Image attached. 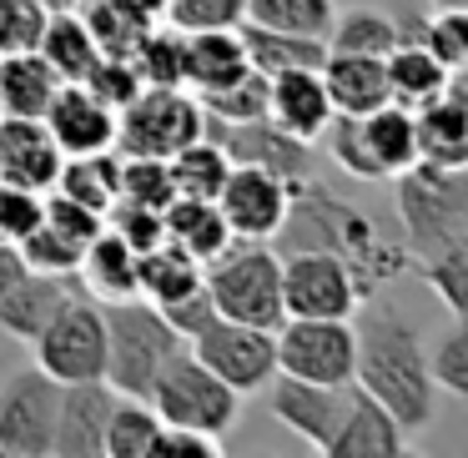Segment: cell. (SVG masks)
I'll return each mask as SVG.
<instances>
[{
    "mask_svg": "<svg viewBox=\"0 0 468 458\" xmlns=\"http://www.w3.org/2000/svg\"><path fill=\"white\" fill-rule=\"evenodd\" d=\"M106 317V388L126 398H146L152 393V378L162 373V363L186 343L182 333H172L162 313H156L146 297H116L101 303Z\"/></svg>",
    "mask_w": 468,
    "mask_h": 458,
    "instance_id": "277c9868",
    "label": "cell"
},
{
    "mask_svg": "<svg viewBox=\"0 0 468 458\" xmlns=\"http://www.w3.org/2000/svg\"><path fill=\"white\" fill-rule=\"evenodd\" d=\"M383 71H388V96H393L398 106H423V101H433L438 91L448 86V66L438 61L428 46H418V41H398L393 51L383 56Z\"/></svg>",
    "mask_w": 468,
    "mask_h": 458,
    "instance_id": "f1b7e54d",
    "label": "cell"
},
{
    "mask_svg": "<svg viewBox=\"0 0 468 458\" xmlns=\"http://www.w3.org/2000/svg\"><path fill=\"white\" fill-rule=\"evenodd\" d=\"M247 71V46L237 26H217V31H186V51H182V86L192 96L217 91L232 76Z\"/></svg>",
    "mask_w": 468,
    "mask_h": 458,
    "instance_id": "603a6c76",
    "label": "cell"
},
{
    "mask_svg": "<svg viewBox=\"0 0 468 458\" xmlns=\"http://www.w3.org/2000/svg\"><path fill=\"white\" fill-rule=\"evenodd\" d=\"M367 313L357 317V357H353V383L363 388L373 403H383L388 413L398 418L403 433H418V428L433 423L438 408V388L428 378V353L418 327L408 323L403 307L393 303H363Z\"/></svg>",
    "mask_w": 468,
    "mask_h": 458,
    "instance_id": "7a4b0ae2",
    "label": "cell"
},
{
    "mask_svg": "<svg viewBox=\"0 0 468 458\" xmlns=\"http://www.w3.org/2000/svg\"><path fill=\"white\" fill-rule=\"evenodd\" d=\"M46 5L41 0H0V56L11 51H36L46 31Z\"/></svg>",
    "mask_w": 468,
    "mask_h": 458,
    "instance_id": "bcb514c9",
    "label": "cell"
},
{
    "mask_svg": "<svg viewBox=\"0 0 468 458\" xmlns=\"http://www.w3.org/2000/svg\"><path fill=\"white\" fill-rule=\"evenodd\" d=\"M46 222H51L61 237H71V242L81 247V252H86V242H91V237L106 227V222H101V212H91V207L71 202V197L56 192V186L46 192Z\"/></svg>",
    "mask_w": 468,
    "mask_h": 458,
    "instance_id": "816d5d0a",
    "label": "cell"
},
{
    "mask_svg": "<svg viewBox=\"0 0 468 458\" xmlns=\"http://www.w3.org/2000/svg\"><path fill=\"white\" fill-rule=\"evenodd\" d=\"M76 11H81V21H86V31H91V41L101 56H132L136 46H142V36L156 26L142 5H132V0H86Z\"/></svg>",
    "mask_w": 468,
    "mask_h": 458,
    "instance_id": "e575fe53",
    "label": "cell"
},
{
    "mask_svg": "<svg viewBox=\"0 0 468 458\" xmlns=\"http://www.w3.org/2000/svg\"><path fill=\"white\" fill-rule=\"evenodd\" d=\"M122 197L162 212V207L176 197L172 166H166L162 156H122Z\"/></svg>",
    "mask_w": 468,
    "mask_h": 458,
    "instance_id": "ee69618b",
    "label": "cell"
},
{
    "mask_svg": "<svg viewBox=\"0 0 468 458\" xmlns=\"http://www.w3.org/2000/svg\"><path fill=\"white\" fill-rule=\"evenodd\" d=\"M327 86V101H333V116H367L378 106H388V71L383 56H337L327 51V61L317 66Z\"/></svg>",
    "mask_w": 468,
    "mask_h": 458,
    "instance_id": "44dd1931",
    "label": "cell"
},
{
    "mask_svg": "<svg viewBox=\"0 0 468 458\" xmlns=\"http://www.w3.org/2000/svg\"><path fill=\"white\" fill-rule=\"evenodd\" d=\"M292 186L297 182L267 172V166H237L232 162V172H227L222 192H217L212 202H217V212H222V222L232 237L272 242L282 217H287V207H292Z\"/></svg>",
    "mask_w": 468,
    "mask_h": 458,
    "instance_id": "7c38bea8",
    "label": "cell"
},
{
    "mask_svg": "<svg viewBox=\"0 0 468 458\" xmlns=\"http://www.w3.org/2000/svg\"><path fill=\"white\" fill-rule=\"evenodd\" d=\"M333 0H242V21L267 26V31H292V36H327L333 26Z\"/></svg>",
    "mask_w": 468,
    "mask_h": 458,
    "instance_id": "74e56055",
    "label": "cell"
},
{
    "mask_svg": "<svg viewBox=\"0 0 468 458\" xmlns=\"http://www.w3.org/2000/svg\"><path fill=\"white\" fill-rule=\"evenodd\" d=\"M428 5H433V11H443V5H468V0H428Z\"/></svg>",
    "mask_w": 468,
    "mask_h": 458,
    "instance_id": "680465c9",
    "label": "cell"
},
{
    "mask_svg": "<svg viewBox=\"0 0 468 458\" xmlns=\"http://www.w3.org/2000/svg\"><path fill=\"white\" fill-rule=\"evenodd\" d=\"M428 353V378H433L438 393H453V398H468V327L463 317L448 323V333L438 337Z\"/></svg>",
    "mask_w": 468,
    "mask_h": 458,
    "instance_id": "7bdbcfd3",
    "label": "cell"
},
{
    "mask_svg": "<svg viewBox=\"0 0 468 458\" xmlns=\"http://www.w3.org/2000/svg\"><path fill=\"white\" fill-rule=\"evenodd\" d=\"M262 393H267V403H272L277 423H282L287 433H297L303 443H313L317 453H327L337 428H343V418H347V408H353L357 388L353 383H303V378L277 373Z\"/></svg>",
    "mask_w": 468,
    "mask_h": 458,
    "instance_id": "4fadbf2b",
    "label": "cell"
},
{
    "mask_svg": "<svg viewBox=\"0 0 468 458\" xmlns=\"http://www.w3.org/2000/svg\"><path fill=\"white\" fill-rule=\"evenodd\" d=\"M156 313L172 323V333H182L186 343H192V337L217 317V307H212V293H207V282H197L192 293H182V297H172V303H162Z\"/></svg>",
    "mask_w": 468,
    "mask_h": 458,
    "instance_id": "db71d44e",
    "label": "cell"
},
{
    "mask_svg": "<svg viewBox=\"0 0 468 458\" xmlns=\"http://www.w3.org/2000/svg\"><path fill=\"white\" fill-rule=\"evenodd\" d=\"M146 403L156 408L162 423H186V428H202V433H217V438H222L227 428L237 423V413H242V393L227 388L186 343L176 347L162 363V373L152 378Z\"/></svg>",
    "mask_w": 468,
    "mask_h": 458,
    "instance_id": "8992f818",
    "label": "cell"
},
{
    "mask_svg": "<svg viewBox=\"0 0 468 458\" xmlns=\"http://www.w3.org/2000/svg\"><path fill=\"white\" fill-rule=\"evenodd\" d=\"M166 26L176 31H217V26H242V0H166Z\"/></svg>",
    "mask_w": 468,
    "mask_h": 458,
    "instance_id": "c3c4849f",
    "label": "cell"
},
{
    "mask_svg": "<svg viewBox=\"0 0 468 458\" xmlns=\"http://www.w3.org/2000/svg\"><path fill=\"white\" fill-rule=\"evenodd\" d=\"M282 257V317H353L357 287L333 252H277Z\"/></svg>",
    "mask_w": 468,
    "mask_h": 458,
    "instance_id": "5bb4252c",
    "label": "cell"
},
{
    "mask_svg": "<svg viewBox=\"0 0 468 458\" xmlns=\"http://www.w3.org/2000/svg\"><path fill=\"white\" fill-rule=\"evenodd\" d=\"M197 282H202V262L192 252H182L176 242H156L146 252H136V297H146L152 307L192 293Z\"/></svg>",
    "mask_w": 468,
    "mask_h": 458,
    "instance_id": "4dcf8cb0",
    "label": "cell"
},
{
    "mask_svg": "<svg viewBox=\"0 0 468 458\" xmlns=\"http://www.w3.org/2000/svg\"><path fill=\"white\" fill-rule=\"evenodd\" d=\"M61 383L41 363H21L0 378V458H51Z\"/></svg>",
    "mask_w": 468,
    "mask_h": 458,
    "instance_id": "9c48e42d",
    "label": "cell"
},
{
    "mask_svg": "<svg viewBox=\"0 0 468 458\" xmlns=\"http://www.w3.org/2000/svg\"><path fill=\"white\" fill-rule=\"evenodd\" d=\"M357 388V383H353ZM408 448V433L398 428V418L388 413L383 403H373V398L357 388L353 393V408H347L343 428H337L333 448H327L323 458H398Z\"/></svg>",
    "mask_w": 468,
    "mask_h": 458,
    "instance_id": "7402d4cb",
    "label": "cell"
},
{
    "mask_svg": "<svg viewBox=\"0 0 468 458\" xmlns=\"http://www.w3.org/2000/svg\"><path fill=\"white\" fill-rule=\"evenodd\" d=\"M132 5H142L152 21H162V16H166V0H132Z\"/></svg>",
    "mask_w": 468,
    "mask_h": 458,
    "instance_id": "9f6ffc18",
    "label": "cell"
},
{
    "mask_svg": "<svg viewBox=\"0 0 468 458\" xmlns=\"http://www.w3.org/2000/svg\"><path fill=\"white\" fill-rule=\"evenodd\" d=\"M46 11H76V0H41Z\"/></svg>",
    "mask_w": 468,
    "mask_h": 458,
    "instance_id": "6f0895ef",
    "label": "cell"
},
{
    "mask_svg": "<svg viewBox=\"0 0 468 458\" xmlns=\"http://www.w3.org/2000/svg\"><path fill=\"white\" fill-rule=\"evenodd\" d=\"M162 227H166V242L192 252L197 262H212V257L232 242L217 202H207V197H172V202L162 207Z\"/></svg>",
    "mask_w": 468,
    "mask_h": 458,
    "instance_id": "4316f807",
    "label": "cell"
},
{
    "mask_svg": "<svg viewBox=\"0 0 468 458\" xmlns=\"http://www.w3.org/2000/svg\"><path fill=\"white\" fill-rule=\"evenodd\" d=\"M21 257H26V267L31 272H56V277H71L76 272V262H81V247L71 242V237H61L51 222L41 217V227H31V232L21 237Z\"/></svg>",
    "mask_w": 468,
    "mask_h": 458,
    "instance_id": "f6af8a7d",
    "label": "cell"
},
{
    "mask_svg": "<svg viewBox=\"0 0 468 458\" xmlns=\"http://www.w3.org/2000/svg\"><path fill=\"white\" fill-rule=\"evenodd\" d=\"M36 51H41V61L51 66L61 81H86L91 66L101 61L81 11H51L46 16V31H41V46H36Z\"/></svg>",
    "mask_w": 468,
    "mask_h": 458,
    "instance_id": "f546056e",
    "label": "cell"
},
{
    "mask_svg": "<svg viewBox=\"0 0 468 458\" xmlns=\"http://www.w3.org/2000/svg\"><path fill=\"white\" fill-rule=\"evenodd\" d=\"M36 363L56 378V383H91L106 373V317L96 297H76L46 323L36 337Z\"/></svg>",
    "mask_w": 468,
    "mask_h": 458,
    "instance_id": "30bf717a",
    "label": "cell"
},
{
    "mask_svg": "<svg viewBox=\"0 0 468 458\" xmlns=\"http://www.w3.org/2000/svg\"><path fill=\"white\" fill-rule=\"evenodd\" d=\"M217 453H222L217 433H202V428H186V423H162L146 458H217Z\"/></svg>",
    "mask_w": 468,
    "mask_h": 458,
    "instance_id": "f5cc1de1",
    "label": "cell"
},
{
    "mask_svg": "<svg viewBox=\"0 0 468 458\" xmlns=\"http://www.w3.org/2000/svg\"><path fill=\"white\" fill-rule=\"evenodd\" d=\"M56 192H66L71 202L101 212V222H106V207L122 197V156H112V152L66 156V162H61V176H56Z\"/></svg>",
    "mask_w": 468,
    "mask_h": 458,
    "instance_id": "d6a6232c",
    "label": "cell"
},
{
    "mask_svg": "<svg viewBox=\"0 0 468 458\" xmlns=\"http://www.w3.org/2000/svg\"><path fill=\"white\" fill-rule=\"evenodd\" d=\"M202 136V106L186 86H142L116 112V146L122 156H172Z\"/></svg>",
    "mask_w": 468,
    "mask_h": 458,
    "instance_id": "52a82bcc",
    "label": "cell"
},
{
    "mask_svg": "<svg viewBox=\"0 0 468 458\" xmlns=\"http://www.w3.org/2000/svg\"><path fill=\"white\" fill-rule=\"evenodd\" d=\"M106 227H112V232L122 237L126 247H136V252L166 242L162 212H156V207H142V202H126V197H116V202L106 207Z\"/></svg>",
    "mask_w": 468,
    "mask_h": 458,
    "instance_id": "7dc6e473",
    "label": "cell"
},
{
    "mask_svg": "<svg viewBox=\"0 0 468 458\" xmlns=\"http://www.w3.org/2000/svg\"><path fill=\"white\" fill-rule=\"evenodd\" d=\"M202 136H212L227 152V162L237 166H267V172L287 176V182L313 176V146L287 136L267 116H257V122H212V116H202Z\"/></svg>",
    "mask_w": 468,
    "mask_h": 458,
    "instance_id": "9a60e30c",
    "label": "cell"
},
{
    "mask_svg": "<svg viewBox=\"0 0 468 458\" xmlns=\"http://www.w3.org/2000/svg\"><path fill=\"white\" fill-rule=\"evenodd\" d=\"M202 282L212 293L217 317L277 327L282 323V257L272 242L232 237L212 262H202Z\"/></svg>",
    "mask_w": 468,
    "mask_h": 458,
    "instance_id": "5b68a950",
    "label": "cell"
},
{
    "mask_svg": "<svg viewBox=\"0 0 468 458\" xmlns=\"http://www.w3.org/2000/svg\"><path fill=\"white\" fill-rule=\"evenodd\" d=\"M51 126L56 146L66 156H86V152H112L116 146V112L81 81H61L41 116Z\"/></svg>",
    "mask_w": 468,
    "mask_h": 458,
    "instance_id": "e0dca14e",
    "label": "cell"
},
{
    "mask_svg": "<svg viewBox=\"0 0 468 458\" xmlns=\"http://www.w3.org/2000/svg\"><path fill=\"white\" fill-rule=\"evenodd\" d=\"M323 41L337 56H388L398 46V16L378 11V5H347V11H333Z\"/></svg>",
    "mask_w": 468,
    "mask_h": 458,
    "instance_id": "1f68e13d",
    "label": "cell"
},
{
    "mask_svg": "<svg viewBox=\"0 0 468 458\" xmlns=\"http://www.w3.org/2000/svg\"><path fill=\"white\" fill-rule=\"evenodd\" d=\"M398 182V227H403L408 262L448 242H468V172L463 166L413 162Z\"/></svg>",
    "mask_w": 468,
    "mask_h": 458,
    "instance_id": "3957f363",
    "label": "cell"
},
{
    "mask_svg": "<svg viewBox=\"0 0 468 458\" xmlns=\"http://www.w3.org/2000/svg\"><path fill=\"white\" fill-rule=\"evenodd\" d=\"M76 272H81L86 293H91L96 303L136 297V247H126L122 237L112 232V227H101V232L86 242V252H81V262H76Z\"/></svg>",
    "mask_w": 468,
    "mask_h": 458,
    "instance_id": "d4e9b609",
    "label": "cell"
},
{
    "mask_svg": "<svg viewBox=\"0 0 468 458\" xmlns=\"http://www.w3.org/2000/svg\"><path fill=\"white\" fill-rule=\"evenodd\" d=\"M166 166H172L176 197H207V202H212V197L222 192L227 172H232L227 152L212 142V136H197V142H186L182 152L166 156Z\"/></svg>",
    "mask_w": 468,
    "mask_h": 458,
    "instance_id": "8d00e7d4",
    "label": "cell"
},
{
    "mask_svg": "<svg viewBox=\"0 0 468 458\" xmlns=\"http://www.w3.org/2000/svg\"><path fill=\"white\" fill-rule=\"evenodd\" d=\"M197 106H202V116H212V122H257V116H267V76L247 66V71L232 76L227 86L202 91Z\"/></svg>",
    "mask_w": 468,
    "mask_h": 458,
    "instance_id": "ab89813d",
    "label": "cell"
},
{
    "mask_svg": "<svg viewBox=\"0 0 468 458\" xmlns=\"http://www.w3.org/2000/svg\"><path fill=\"white\" fill-rule=\"evenodd\" d=\"M61 76L41 61V51L0 56V116H46Z\"/></svg>",
    "mask_w": 468,
    "mask_h": 458,
    "instance_id": "83f0119b",
    "label": "cell"
},
{
    "mask_svg": "<svg viewBox=\"0 0 468 458\" xmlns=\"http://www.w3.org/2000/svg\"><path fill=\"white\" fill-rule=\"evenodd\" d=\"M81 86H91L96 96H101L112 112H122L126 101H132L136 91H142V76H136L132 56H101V61L91 66V76H86Z\"/></svg>",
    "mask_w": 468,
    "mask_h": 458,
    "instance_id": "681fc988",
    "label": "cell"
},
{
    "mask_svg": "<svg viewBox=\"0 0 468 458\" xmlns=\"http://www.w3.org/2000/svg\"><path fill=\"white\" fill-rule=\"evenodd\" d=\"M267 122L282 126L287 136L313 146L323 126L333 122V101L317 71H277L267 76Z\"/></svg>",
    "mask_w": 468,
    "mask_h": 458,
    "instance_id": "ffe728a7",
    "label": "cell"
},
{
    "mask_svg": "<svg viewBox=\"0 0 468 458\" xmlns=\"http://www.w3.org/2000/svg\"><path fill=\"white\" fill-rule=\"evenodd\" d=\"M418 132V162L433 166H468V101H463V71L448 76V86L433 101L413 106Z\"/></svg>",
    "mask_w": 468,
    "mask_h": 458,
    "instance_id": "d6986e66",
    "label": "cell"
},
{
    "mask_svg": "<svg viewBox=\"0 0 468 458\" xmlns=\"http://www.w3.org/2000/svg\"><path fill=\"white\" fill-rule=\"evenodd\" d=\"M46 217V192H26V186H5L0 182V237L21 242L31 227H41Z\"/></svg>",
    "mask_w": 468,
    "mask_h": 458,
    "instance_id": "f907efd6",
    "label": "cell"
},
{
    "mask_svg": "<svg viewBox=\"0 0 468 458\" xmlns=\"http://www.w3.org/2000/svg\"><path fill=\"white\" fill-rule=\"evenodd\" d=\"M323 142H327V156H333L337 172H347L353 182H383L373 152H367L363 116H333V122L323 126Z\"/></svg>",
    "mask_w": 468,
    "mask_h": 458,
    "instance_id": "b9f144b4",
    "label": "cell"
},
{
    "mask_svg": "<svg viewBox=\"0 0 468 458\" xmlns=\"http://www.w3.org/2000/svg\"><path fill=\"white\" fill-rule=\"evenodd\" d=\"M247 46V66L262 76L277 71H317L327 61V41L323 36H292V31H267V26H237Z\"/></svg>",
    "mask_w": 468,
    "mask_h": 458,
    "instance_id": "484cf974",
    "label": "cell"
},
{
    "mask_svg": "<svg viewBox=\"0 0 468 458\" xmlns=\"http://www.w3.org/2000/svg\"><path fill=\"white\" fill-rule=\"evenodd\" d=\"M272 247L277 252H333L347 267V277H353L357 303L383 297L408 272V247L393 242L363 207L333 197L313 176L292 186V207H287Z\"/></svg>",
    "mask_w": 468,
    "mask_h": 458,
    "instance_id": "6da1fadb",
    "label": "cell"
},
{
    "mask_svg": "<svg viewBox=\"0 0 468 458\" xmlns=\"http://www.w3.org/2000/svg\"><path fill=\"white\" fill-rule=\"evenodd\" d=\"M408 267H418V277L438 293L448 317H468V242H448L428 257H413Z\"/></svg>",
    "mask_w": 468,
    "mask_h": 458,
    "instance_id": "f35d334b",
    "label": "cell"
},
{
    "mask_svg": "<svg viewBox=\"0 0 468 458\" xmlns=\"http://www.w3.org/2000/svg\"><path fill=\"white\" fill-rule=\"evenodd\" d=\"M186 347H192V353L202 357L227 388H237L242 398L262 393V388L277 378V337H272V327L212 317V323H207Z\"/></svg>",
    "mask_w": 468,
    "mask_h": 458,
    "instance_id": "8fae6325",
    "label": "cell"
},
{
    "mask_svg": "<svg viewBox=\"0 0 468 458\" xmlns=\"http://www.w3.org/2000/svg\"><path fill=\"white\" fill-rule=\"evenodd\" d=\"M182 51H186V31L152 26L142 36V46L132 51V66L142 76V86H182Z\"/></svg>",
    "mask_w": 468,
    "mask_h": 458,
    "instance_id": "60d3db41",
    "label": "cell"
},
{
    "mask_svg": "<svg viewBox=\"0 0 468 458\" xmlns=\"http://www.w3.org/2000/svg\"><path fill=\"white\" fill-rule=\"evenodd\" d=\"M66 303H71L66 277H56V272H26L11 293L0 297V333L16 337V343H36V337L46 333V323H51Z\"/></svg>",
    "mask_w": 468,
    "mask_h": 458,
    "instance_id": "cb8c5ba5",
    "label": "cell"
},
{
    "mask_svg": "<svg viewBox=\"0 0 468 458\" xmlns=\"http://www.w3.org/2000/svg\"><path fill=\"white\" fill-rule=\"evenodd\" d=\"M76 5H86V0H76Z\"/></svg>",
    "mask_w": 468,
    "mask_h": 458,
    "instance_id": "91938a15",
    "label": "cell"
},
{
    "mask_svg": "<svg viewBox=\"0 0 468 458\" xmlns=\"http://www.w3.org/2000/svg\"><path fill=\"white\" fill-rule=\"evenodd\" d=\"M26 272H31V267H26L21 247H16V242H5V237H0V297L11 293V287L21 282Z\"/></svg>",
    "mask_w": 468,
    "mask_h": 458,
    "instance_id": "11a10c76",
    "label": "cell"
},
{
    "mask_svg": "<svg viewBox=\"0 0 468 458\" xmlns=\"http://www.w3.org/2000/svg\"><path fill=\"white\" fill-rule=\"evenodd\" d=\"M156 428H162V418H156V408L146 403V398L116 393L112 413H106L101 453H106V458H146V453H152Z\"/></svg>",
    "mask_w": 468,
    "mask_h": 458,
    "instance_id": "d590c367",
    "label": "cell"
},
{
    "mask_svg": "<svg viewBox=\"0 0 468 458\" xmlns=\"http://www.w3.org/2000/svg\"><path fill=\"white\" fill-rule=\"evenodd\" d=\"M112 403H116V393L106 388V378H91V383H61L51 453L96 458L101 453V433H106V413H112Z\"/></svg>",
    "mask_w": 468,
    "mask_h": 458,
    "instance_id": "ac0fdd59",
    "label": "cell"
},
{
    "mask_svg": "<svg viewBox=\"0 0 468 458\" xmlns=\"http://www.w3.org/2000/svg\"><path fill=\"white\" fill-rule=\"evenodd\" d=\"M363 136H367V152H373L383 182L418 162V132H413V112H408V106L388 101V106H378V112H367Z\"/></svg>",
    "mask_w": 468,
    "mask_h": 458,
    "instance_id": "836d02e7",
    "label": "cell"
},
{
    "mask_svg": "<svg viewBox=\"0 0 468 458\" xmlns=\"http://www.w3.org/2000/svg\"><path fill=\"white\" fill-rule=\"evenodd\" d=\"M66 152L41 116H0V182L26 192H51Z\"/></svg>",
    "mask_w": 468,
    "mask_h": 458,
    "instance_id": "2e32d148",
    "label": "cell"
},
{
    "mask_svg": "<svg viewBox=\"0 0 468 458\" xmlns=\"http://www.w3.org/2000/svg\"><path fill=\"white\" fill-rule=\"evenodd\" d=\"M277 337V373L303 383H353L357 327L353 317H282Z\"/></svg>",
    "mask_w": 468,
    "mask_h": 458,
    "instance_id": "ba28073f",
    "label": "cell"
}]
</instances>
